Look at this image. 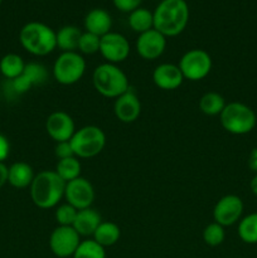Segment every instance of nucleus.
Listing matches in <instances>:
<instances>
[{
	"instance_id": "4",
	"label": "nucleus",
	"mask_w": 257,
	"mask_h": 258,
	"mask_svg": "<svg viewBox=\"0 0 257 258\" xmlns=\"http://www.w3.org/2000/svg\"><path fill=\"white\" fill-rule=\"evenodd\" d=\"M92 83L101 96L115 100L130 88L127 76L120 67L112 63L97 66L92 73Z\"/></svg>"
},
{
	"instance_id": "21",
	"label": "nucleus",
	"mask_w": 257,
	"mask_h": 258,
	"mask_svg": "<svg viewBox=\"0 0 257 258\" xmlns=\"http://www.w3.org/2000/svg\"><path fill=\"white\" fill-rule=\"evenodd\" d=\"M92 237V239H95L103 248L111 247L117 243L118 239H120V227L113 223V222H101V224L97 227Z\"/></svg>"
},
{
	"instance_id": "30",
	"label": "nucleus",
	"mask_w": 257,
	"mask_h": 258,
	"mask_svg": "<svg viewBox=\"0 0 257 258\" xmlns=\"http://www.w3.org/2000/svg\"><path fill=\"white\" fill-rule=\"evenodd\" d=\"M100 44H101V37L92 34V33L85 32L82 33L80 39V44H78V50L82 54H95V53L100 52Z\"/></svg>"
},
{
	"instance_id": "1",
	"label": "nucleus",
	"mask_w": 257,
	"mask_h": 258,
	"mask_svg": "<svg viewBox=\"0 0 257 258\" xmlns=\"http://www.w3.org/2000/svg\"><path fill=\"white\" fill-rule=\"evenodd\" d=\"M154 29L165 37H176L189 22V7L185 0H161L153 12Z\"/></svg>"
},
{
	"instance_id": "7",
	"label": "nucleus",
	"mask_w": 257,
	"mask_h": 258,
	"mask_svg": "<svg viewBox=\"0 0 257 258\" xmlns=\"http://www.w3.org/2000/svg\"><path fill=\"white\" fill-rule=\"evenodd\" d=\"M85 72L86 60L78 52H62L53 64L54 80L63 86L77 83Z\"/></svg>"
},
{
	"instance_id": "15",
	"label": "nucleus",
	"mask_w": 257,
	"mask_h": 258,
	"mask_svg": "<svg viewBox=\"0 0 257 258\" xmlns=\"http://www.w3.org/2000/svg\"><path fill=\"white\" fill-rule=\"evenodd\" d=\"M116 118L123 123H131L139 118L141 113V102L134 88H128L125 93L118 96L113 103Z\"/></svg>"
},
{
	"instance_id": "26",
	"label": "nucleus",
	"mask_w": 257,
	"mask_h": 258,
	"mask_svg": "<svg viewBox=\"0 0 257 258\" xmlns=\"http://www.w3.org/2000/svg\"><path fill=\"white\" fill-rule=\"evenodd\" d=\"M81 163L78 160L77 156H72V158L60 159L58 160L57 165H55V173L66 181L75 180V179L81 176Z\"/></svg>"
},
{
	"instance_id": "20",
	"label": "nucleus",
	"mask_w": 257,
	"mask_h": 258,
	"mask_svg": "<svg viewBox=\"0 0 257 258\" xmlns=\"http://www.w3.org/2000/svg\"><path fill=\"white\" fill-rule=\"evenodd\" d=\"M82 33L78 27L65 25L58 32H55L57 48H59L62 52H77Z\"/></svg>"
},
{
	"instance_id": "24",
	"label": "nucleus",
	"mask_w": 257,
	"mask_h": 258,
	"mask_svg": "<svg viewBox=\"0 0 257 258\" xmlns=\"http://www.w3.org/2000/svg\"><path fill=\"white\" fill-rule=\"evenodd\" d=\"M226 101L223 96L217 92H207L199 100V108L204 115L217 116L221 115L223 108L226 107Z\"/></svg>"
},
{
	"instance_id": "18",
	"label": "nucleus",
	"mask_w": 257,
	"mask_h": 258,
	"mask_svg": "<svg viewBox=\"0 0 257 258\" xmlns=\"http://www.w3.org/2000/svg\"><path fill=\"white\" fill-rule=\"evenodd\" d=\"M101 222H102V219H101L100 213L90 207V208L81 209L77 212V216H76L72 227L81 237H90L93 236Z\"/></svg>"
},
{
	"instance_id": "36",
	"label": "nucleus",
	"mask_w": 257,
	"mask_h": 258,
	"mask_svg": "<svg viewBox=\"0 0 257 258\" xmlns=\"http://www.w3.org/2000/svg\"><path fill=\"white\" fill-rule=\"evenodd\" d=\"M8 183V168L4 163H0V189Z\"/></svg>"
},
{
	"instance_id": "2",
	"label": "nucleus",
	"mask_w": 257,
	"mask_h": 258,
	"mask_svg": "<svg viewBox=\"0 0 257 258\" xmlns=\"http://www.w3.org/2000/svg\"><path fill=\"white\" fill-rule=\"evenodd\" d=\"M66 181L55 170H43L38 173L30 184V198L40 209H50L58 206L65 197Z\"/></svg>"
},
{
	"instance_id": "10",
	"label": "nucleus",
	"mask_w": 257,
	"mask_h": 258,
	"mask_svg": "<svg viewBox=\"0 0 257 258\" xmlns=\"http://www.w3.org/2000/svg\"><path fill=\"white\" fill-rule=\"evenodd\" d=\"M243 202L238 196L228 194L219 199L213 209L214 222L221 224L222 227L233 226L239 222L243 214Z\"/></svg>"
},
{
	"instance_id": "23",
	"label": "nucleus",
	"mask_w": 257,
	"mask_h": 258,
	"mask_svg": "<svg viewBox=\"0 0 257 258\" xmlns=\"http://www.w3.org/2000/svg\"><path fill=\"white\" fill-rule=\"evenodd\" d=\"M25 68V63L20 55L9 53L5 54L0 60V72L8 80H14L19 77Z\"/></svg>"
},
{
	"instance_id": "35",
	"label": "nucleus",
	"mask_w": 257,
	"mask_h": 258,
	"mask_svg": "<svg viewBox=\"0 0 257 258\" xmlns=\"http://www.w3.org/2000/svg\"><path fill=\"white\" fill-rule=\"evenodd\" d=\"M248 168L257 174V148L252 149L248 156Z\"/></svg>"
},
{
	"instance_id": "32",
	"label": "nucleus",
	"mask_w": 257,
	"mask_h": 258,
	"mask_svg": "<svg viewBox=\"0 0 257 258\" xmlns=\"http://www.w3.org/2000/svg\"><path fill=\"white\" fill-rule=\"evenodd\" d=\"M54 154L58 158V160L60 159H67L76 156L73 153L72 145H71V141H62V143H57L54 148Z\"/></svg>"
},
{
	"instance_id": "38",
	"label": "nucleus",
	"mask_w": 257,
	"mask_h": 258,
	"mask_svg": "<svg viewBox=\"0 0 257 258\" xmlns=\"http://www.w3.org/2000/svg\"><path fill=\"white\" fill-rule=\"evenodd\" d=\"M2 3H3V0H0V5H2Z\"/></svg>"
},
{
	"instance_id": "3",
	"label": "nucleus",
	"mask_w": 257,
	"mask_h": 258,
	"mask_svg": "<svg viewBox=\"0 0 257 258\" xmlns=\"http://www.w3.org/2000/svg\"><path fill=\"white\" fill-rule=\"evenodd\" d=\"M19 40L27 52L38 57H44L57 48L55 32L40 22L27 23L20 29Z\"/></svg>"
},
{
	"instance_id": "27",
	"label": "nucleus",
	"mask_w": 257,
	"mask_h": 258,
	"mask_svg": "<svg viewBox=\"0 0 257 258\" xmlns=\"http://www.w3.org/2000/svg\"><path fill=\"white\" fill-rule=\"evenodd\" d=\"M72 258H106V251L95 239L81 241Z\"/></svg>"
},
{
	"instance_id": "8",
	"label": "nucleus",
	"mask_w": 257,
	"mask_h": 258,
	"mask_svg": "<svg viewBox=\"0 0 257 258\" xmlns=\"http://www.w3.org/2000/svg\"><path fill=\"white\" fill-rule=\"evenodd\" d=\"M179 68L183 73L184 80L197 82L209 75L212 70V58L204 49L194 48L184 53L179 62Z\"/></svg>"
},
{
	"instance_id": "29",
	"label": "nucleus",
	"mask_w": 257,
	"mask_h": 258,
	"mask_svg": "<svg viewBox=\"0 0 257 258\" xmlns=\"http://www.w3.org/2000/svg\"><path fill=\"white\" fill-rule=\"evenodd\" d=\"M226 238V232H224V227L221 224L213 223L208 224L203 231V241L207 246L209 247H217L221 246Z\"/></svg>"
},
{
	"instance_id": "6",
	"label": "nucleus",
	"mask_w": 257,
	"mask_h": 258,
	"mask_svg": "<svg viewBox=\"0 0 257 258\" xmlns=\"http://www.w3.org/2000/svg\"><path fill=\"white\" fill-rule=\"evenodd\" d=\"M70 141L77 158L90 159L95 158L103 150L106 145V135L98 126L88 125L76 130Z\"/></svg>"
},
{
	"instance_id": "13",
	"label": "nucleus",
	"mask_w": 257,
	"mask_h": 258,
	"mask_svg": "<svg viewBox=\"0 0 257 258\" xmlns=\"http://www.w3.org/2000/svg\"><path fill=\"white\" fill-rule=\"evenodd\" d=\"M166 48V37L156 29H150L139 34L136 50L143 59L154 60L163 55Z\"/></svg>"
},
{
	"instance_id": "11",
	"label": "nucleus",
	"mask_w": 257,
	"mask_h": 258,
	"mask_svg": "<svg viewBox=\"0 0 257 258\" xmlns=\"http://www.w3.org/2000/svg\"><path fill=\"white\" fill-rule=\"evenodd\" d=\"M100 53L107 60V63L117 64L127 59L130 54V43L125 35L110 32L101 37Z\"/></svg>"
},
{
	"instance_id": "16",
	"label": "nucleus",
	"mask_w": 257,
	"mask_h": 258,
	"mask_svg": "<svg viewBox=\"0 0 257 258\" xmlns=\"http://www.w3.org/2000/svg\"><path fill=\"white\" fill-rule=\"evenodd\" d=\"M153 81L160 90L173 91L180 87L184 77L179 66L173 63H163L154 70Z\"/></svg>"
},
{
	"instance_id": "37",
	"label": "nucleus",
	"mask_w": 257,
	"mask_h": 258,
	"mask_svg": "<svg viewBox=\"0 0 257 258\" xmlns=\"http://www.w3.org/2000/svg\"><path fill=\"white\" fill-rule=\"evenodd\" d=\"M249 188H251V191L257 196V174L251 179V183H249Z\"/></svg>"
},
{
	"instance_id": "12",
	"label": "nucleus",
	"mask_w": 257,
	"mask_h": 258,
	"mask_svg": "<svg viewBox=\"0 0 257 258\" xmlns=\"http://www.w3.org/2000/svg\"><path fill=\"white\" fill-rule=\"evenodd\" d=\"M65 198L77 211L90 208L95 201V189L87 179L80 176L66 183Z\"/></svg>"
},
{
	"instance_id": "22",
	"label": "nucleus",
	"mask_w": 257,
	"mask_h": 258,
	"mask_svg": "<svg viewBox=\"0 0 257 258\" xmlns=\"http://www.w3.org/2000/svg\"><path fill=\"white\" fill-rule=\"evenodd\" d=\"M128 25L134 32L145 33L154 28V14L145 8H138L128 13Z\"/></svg>"
},
{
	"instance_id": "17",
	"label": "nucleus",
	"mask_w": 257,
	"mask_h": 258,
	"mask_svg": "<svg viewBox=\"0 0 257 258\" xmlns=\"http://www.w3.org/2000/svg\"><path fill=\"white\" fill-rule=\"evenodd\" d=\"M85 29L86 32L92 33V34L103 37L105 34L111 32L112 27V19H111L110 13L105 9H92L87 13L85 17Z\"/></svg>"
},
{
	"instance_id": "34",
	"label": "nucleus",
	"mask_w": 257,
	"mask_h": 258,
	"mask_svg": "<svg viewBox=\"0 0 257 258\" xmlns=\"http://www.w3.org/2000/svg\"><path fill=\"white\" fill-rule=\"evenodd\" d=\"M10 153V144L4 135L0 134V163L5 160L9 156Z\"/></svg>"
},
{
	"instance_id": "33",
	"label": "nucleus",
	"mask_w": 257,
	"mask_h": 258,
	"mask_svg": "<svg viewBox=\"0 0 257 258\" xmlns=\"http://www.w3.org/2000/svg\"><path fill=\"white\" fill-rule=\"evenodd\" d=\"M143 0H112L113 5L116 9L123 13H131L133 10L140 8V4Z\"/></svg>"
},
{
	"instance_id": "5",
	"label": "nucleus",
	"mask_w": 257,
	"mask_h": 258,
	"mask_svg": "<svg viewBox=\"0 0 257 258\" xmlns=\"http://www.w3.org/2000/svg\"><path fill=\"white\" fill-rule=\"evenodd\" d=\"M221 125L232 135H246L251 133L257 123L254 111L242 102H229L219 115Z\"/></svg>"
},
{
	"instance_id": "19",
	"label": "nucleus",
	"mask_w": 257,
	"mask_h": 258,
	"mask_svg": "<svg viewBox=\"0 0 257 258\" xmlns=\"http://www.w3.org/2000/svg\"><path fill=\"white\" fill-rule=\"evenodd\" d=\"M34 171L28 163L18 161L8 168V183L17 189H24L30 186L34 179Z\"/></svg>"
},
{
	"instance_id": "28",
	"label": "nucleus",
	"mask_w": 257,
	"mask_h": 258,
	"mask_svg": "<svg viewBox=\"0 0 257 258\" xmlns=\"http://www.w3.org/2000/svg\"><path fill=\"white\" fill-rule=\"evenodd\" d=\"M23 76H25L27 80L30 82V85L34 87V86L42 85V83H44L48 80V71L40 63L32 62L25 64Z\"/></svg>"
},
{
	"instance_id": "31",
	"label": "nucleus",
	"mask_w": 257,
	"mask_h": 258,
	"mask_svg": "<svg viewBox=\"0 0 257 258\" xmlns=\"http://www.w3.org/2000/svg\"><path fill=\"white\" fill-rule=\"evenodd\" d=\"M77 209L72 207L71 204H60L55 209V221L59 226H73L76 216H77Z\"/></svg>"
},
{
	"instance_id": "14",
	"label": "nucleus",
	"mask_w": 257,
	"mask_h": 258,
	"mask_svg": "<svg viewBox=\"0 0 257 258\" xmlns=\"http://www.w3.org/2000/svg\"><path fill=\"white\" fill-rule=\"evenodd\" d=\"M45 130L50 139L55 143L70 141L76 133V125L71 115L65 111H55L48 116L45 121Z\"/></svg>"
},
{
	"instance_id": "9",
	"label": "nucleus",
	"mask_w": 257,
	"mask_h": 258,
	"mask_svg": "<svg viewBox=\"0 0 257 258\" xmlns=\"http://www.w3.org/2000/svg\"><path fill=\"white\" fill-rule=\"evenodd\" d=\"M81 243V236L72 226H58L49 237V248L58 258H68L75 254Z\"/></svg>"
},
{
	"instance_id": "25",
	"label": "nucleus",
	"mask_w": 257,
	"mask_h": 258,
	"mask_svg": "<svg viewBox=\"0 0 257 258\" xmlns=\"http://www.w3.org/2000/svg\"><path fill=\"white\" fill-rule=\"evenodd\" d=\"M238 236L247 244H257V212L239 219Z\"/></svg>"
}]
</instances>
